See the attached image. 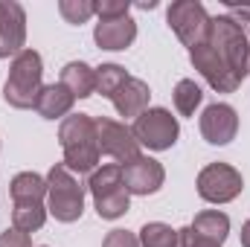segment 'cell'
<instances>
[{
    "instance_id": "cell-2",
    "label": "cell",
    "mask_w": 250,
    "mask_h": 247,
    "mask_svg": "<svg viewBox=\"0 0 250 247\" xmlns=\"http://www.w3.org/2000/svg\"><path fill=\"white\" fill-rule=\"evenodd\" d=\"M204 41L212 47V53L227 64V70H230L239 82L248 79V73H250V44H248L245 29H242L236 21H230L227 15L209 18V29H207V38H204Z\"/></svg>"
},
{
    "instance_id": "cell-9",
    "label": "cell",
    "mask_w": 250,
    "mask_h": 247,
    "mask_svg": "<svg viewBox=\"0 0 250 247\" xmlns=\"http://www.w3.org/2000/svg\"><path fill=\"white\" fill-rule=\"evenodd\" d=\"M96 140H99V151L120 160V166L140 157V143L134 140L131 128H125L117 120H108V117H96Z\"/></svg>"
},
{
    "instance_id": "cell-17",
    "label": "cell",
    "mask_w": 250,
    "mask_h": 247,
    "mask_svg": "<svg viewBox=\"0 0 250 247\" xmlns=\"http://www.w3.org/2000/svg\"><path fill=\"white\" fill-rule=\"evenodd\" d=\"M62 84L76 96V99H87L96 93V70L84 62H70L62 70Z\"/></svg>"
},
{
    "instance_id": "cell-29",
    "label": "cell",
    "mask_w": 250,
    "mask_h": 247,
    "mask_svg": "<svg viewBox=\"0 0 250 247\" xmlns=\"http://www.w3.org/2000/svg\"><path fill=\"white\" fill-rule=\"evenodd\" d=\"M227 18L236 21L242 29H245V26L250 29V6H227Z\"/></svg>"
},
{
    "instance_id": "cell-21",
    "label": "cell",
    "mask_w": 250,
    "mask_h": 247,
    "mask_svg": "<svg viewBox=\"0 0 250 247\" xmlns=\"http://www.w3.org/2000/svg\"><path fill=\"white\" fill-rule=\"evenodd\" d=\"M137 239L140 247H178V230H172L163 221H148Z\"/></svg>"
},
{
    "instance_id": "cell-11",
    "label": "cell",
    "mask_w": 250,
    "mask_h": 247,
    "mask_svg": "<svg viewBox=\"0 0 250 247\" xmlns=\"http://www.w3.org/2000/svg\"><path fill=\"white\" fill-rule=\"evenodd\" d=\"M26 41V12L15 0H0V59L21 56Z\"/></svg>"
},
{
    "instance_id": "cell-5",
    "label": "cell",
    "mask_w": 250,
    "mask_h": 247,
    "mask_svg": "<svg viewBox=\"0 0 250 247\" xmlns=\"http://www.w3.org/2000/svg\"><path fill=\"white\" fill-rule=\"evenodd\" d=\"M87 189L93 195V204H96L99 218H105V221H117V218H123L125 212L131 209V195L125 189L123 166L120 163H108V166L96 169L90 175Z\"/></svg>"
},
{
    "instance_id": "cell-13",
    "label": "cell",
    "mask_w": 250,
    "mask_h": 247,
    "mask_svg": "<svg viewBox=\"0 0 250 247\" xmlns=\"http://www.w3.org/2000/svg\"><path fill=\"white\" fill-rule=\"evenodd\" d=\"M236 131H239V114H236V108H230L224 102H215L201 114V134L209 145L233 143Z\"/></svg>"
},
{
    "instance_id": "cell-3",
    "label": "cell",
    "mask_w": 250,
    "mask_h": 247,
    "mask_svg": "<svg viewBox=\"0 0 250 247\" xmlns=\"http://www.w3.org/2000/svg\"><path fill=\"white\" fill-rule=\"evenodd\" d=\"M41 76H44V62L35 50H23L21 56H15V62L9 67L6 84H3V99L23 111V108H35L38 93H41Z\"/></svg>"
},
{
    "instance_id": "cell-12",
    "label": "cell",
    "mask_w": 250,
    "mask_h": 247,
    "mask_svg": "<svg viewBox=\"0 0 250 247\" xmlns=\"http://www.w3.org/2000/svg\"><path fill=\"white\" fill-rule=\"evenodd\" d=\"M123 181L128 195H154L166 181V172L154 157L140 154V157L123 163Z\"/></svg>"
},
{
    "instance_id": "cell-24",
    "label": "cell",
    "mask_w": 250,
    "mask_h": 247,
    "mask_svg": "<svg viewBox=\"0 0 250 247\" xmlns=\"http://www.w3.org/2000/svg\"><path fill=\"white\" fill-rule=\"evenodd\" d=\"M59 12L67 23H84L96 15V3L93 0H62Z\"/></svg>"
},
{
    "instance_id": "cell-18",
    "label": "cell",
    "mask_w": 250,
    "mask_h": 247,
    "mask_svg": "<svg viewBox=\"0 0 250 247\" xmlns=\"http://www.w3.org/2000/svg\"><path fill=\"white\" fill-rule=\"evenodd\" d=\"M189 227H192L201 239L215 242V245H224V239H227V233H230V218H227L224 212H218V209H204V212L195 215V221H192Z\"/></svg>"
},
{
    "instance_id": "cell-25",
    "label": "cell",
    "mask_w": 250,
    "mask_h": 247,
    "mask_svg": "<svg viewBox=\"0 0 250 247\" xmlns=\"http://www.w3.org/2000/svg\"><path fill=\"white\" fill-rule=\"evenodd\" d=\"M128 9H131V3H128V0H102V3H96V15H99V21L125 18V15H128Z\"/></svg>"
},
{
    "instance_id": "cell-19",
    "label": "cell",
    "mask_w": 250,
    "mask_h": 247,
    "mask_svg": "<svg viewBox=\"0 0 250 247\" xmlns=\"http://www.w3.org/2000/svg\"><path fill=\"white\" fill-rule=\"evenodd\" d=\"M9 195L15 204H23V201H44L47 198V178L35 175V172H21L12 178L9 186Z\"/></svg>"
},
{
    "instance_id": "cell-27",
    "label": "cell",
    "mask_w": 250,
    "mask_h": 247,
    "mask_svg": "<svg viewBox=\"0 0 250 247\" xmlns=\"http://www.w3.org/2000/svg\"><path fill=\"white\" fill-rule=\"evenodd\" d=\"M178 247H221V245L207 242V239H201L192 227H184V230H178Z\"/></svg>"
},
{
    "instance_id": "cell-28",
    "label": "cell",
    "mask_w": 250,
    "mask_h": 247,
    "mask_svg": "<svg viewBox=\"0 0 250 247\" xmlns=\"http://www.w3.org/2000/svg\"><path fill=\"white\" fill-rule=\"evenodd\" d=\"M0 247H32V239H29V233H21L12 227L0 236Z\"/></svg>"
},
{
    "instance_id": "cell-16",
    "label": "cell",
    "mask_w": 250,
    "mask_h": 247,
    "mask_svg": "<svg viewBox=\"0 0 250 247\" xmlns=\"http://www.w3.org/2000/svg\"><path fill=\"white\" fill-rule=\"evenodd\" d=\"M73 102H76V96L64 87L62 82H56V84L41 87L38 102H35V111L44 120H62V117H67L73 111Z\"/></svg>"
},
{
    "instance_id": "cell-7",
    "label": "cell",
    "mask_w": 250,
    "mask_h": 247,
    "mask_svg": "<svg viewBox=\"0 0 250 247\" xmlns=\"http://www.w3.org/2000/svg\"><path fill=\"white\" fill-rule=\"evenodd\" d=\"M245 181L242 172H236L227 163H209L198 175V195L209 204H230L242 195Z\"/></svg>"
},
{
    "instance_id": "cell-22",
    "label": "cell",
    "mask_w": 250,
    "mask_h": 247,
    "mask_svg": "<svg viewBox=\"0 0 250 247\" xmlns=\"http://www.w3.org/2000/svg\"><path fill=\"white\" fill-rule=\"evenodd\" d=\"M201 99H204V93H201V87L192 79H181L175 84V108H178L181 117H192L195 108L201 105Z\"/></svg>"
},
{
    "instance_id": "cell-30",
    "label": "cell",
    "mask_w": 250,
    "mask_h": 247,
    "mask_svg": "<svg viewBox=\"0 0 250 247\" xmlns=\"http://www.w3.org/2000/svg\"><path fill=\"white\" fill-rule=\"evenodd\" d=\"M242 247H250V221L242 224Z\"/></svg>"
},
{
    "instance_id": "cell-23",
    "label": "cell",
    "mask_w": 250,
    "mask_h": 247,
    "mask_svg": "<svg viewBox=\"0 0 250 247\" xmlns=\"http://www.w3.org/2000/svg\"><path fill=\"white\" fill-rule=\"evenodd\" d=\"M125 79H128V73L120 64H102V67H96V93H102V96L111 99L120 90V84H123Z\"/></svg>"
},
{
    "instance_id": "cell-14",
    "label": "cell",
    "mask_w": 250,
    "mask_h": 247,
    "mask_svg": "<svg viewBox=\"0 0 250 247\" xmlns=\"http://www.w3.org/2000/svg\"><path fill=\"white\" fill-rule=\"evenodd\" d=\"M137 38V23L125 15V18H111V21H99L93 29V41L102 50H125L131 47Z\"/></svg>"
},
{
    "instance_id": "cell-4",
    "label": "cell",
    "mask_w": 250,
    "mask_h": 247,
    "mask_svg": "<svg viewBox=\"0 0 250 247\" xmlns=\"http://www.w3.org/2000/svg\"><path fill=\"white\" fill-rule=\"evenodd\" d=\"M47 212L62 224L79 221L84 212V186L64 163H56L47 175Z\"/></svg>"
},
{
    "instance_id": "cell-20",
    "label": "cell",
    "mask_w": 250,
    "mask_h": 247,
    "mask_svg": "<svg viewBox=\"0 0 250 247\" xmlns=\"http://www.w3.org/2000/svg\"><path fill=\"white\" fill-rule=\"evenodd\" d=\"M44 221H47L44 201H23V204H15L12 209V227L21 233H35L44 227Z\"/></svg>"
},
{
    "instance_id": "cell-6",
    "label": "cell",
    "mask_w": 250,
    "mask_h": 247,
    "mask_svg": "<svg viewBox=\"0 0 250 247\" xmlns=\"http://www.w3.org/2000/svg\"><path fill=\"white\" fill-rule=\"evenodd\" d=\"M131 134L140 145H146L151 151H166L178 143L181 128H178V120L166 108H148L134 120Z\"/></svg>"
},
{
    "instance_id": "cell-10",
    "label": "cell",
    "mask_w": 250,
    "mask_h": 247,
    "mask_svg": "<svg viewBox=\"0 0 250 247\" xmlns=\"http://www.w3.org/2000/svg\"><path fill=\"white\" fill-rule=\"evenodd\" d=\"M189 62L195 64V70L207 79V84L212 87V90H218V93H233L242 82L227 70V64L221 62L215 53H212V47L207 44V41H201V44H195L192 50H189Z\"/></svg>"
},
{
    "instance_id": "cell-8",
    "label": "cell",
    "mask_w": 250,
    "mask_h": 247,
    "mask_svg": "<svg viewBox=\"0 0 250 247\" xmlns=\"http://www.w3.org/2000/svg\"><path fill=\"white\" fill-rule=\"evenodd\" d=\"M166 23L172 26V32L187 44L189 50L195 44H201L207 38V29H209V15L204 9V3L198 0H178L169 6L166 12Z\"/></svg>"
},
{
    "instance_id": "cell-26",
    "label": "cell",
    "mask_w": 250,
    "mask_h": 247,
    "mask_svg": "<svg viewBox=\"0 0 250 247\" xmlns=\"http://www.w3.org/2000/svg\"><path fill=\"white\" fill-rule=\"evenodd\" d=\"M102 247H140V239L134 233H128V230H111L105 236Z\"/></svg>"
},
{
    "instance_id": "cell-1",
    "label": "cell",
    "mask_w": 250,
    "mask_h": 247,
    "mask_svg": "<svg viewBox=\"0 0 250 247\" xmlns=\"http://www.w3.org/2000/svg\"><path fill=\"white\" fill-rule=\"evenodd\" d=\"M59 140L64 148V166L73 175H87L96 172L99 163V140H96V123L87 114H73L64 117L59 128Z\"/></svg>"
},
{
    "instance_id": "cell-15",
    "label": "cell",
    "mask_w": 250,
    "mask_h": 247,
    "mask_svg": "<svg viewBox=\"0 0 250 247\" xmlns=\"http://www.w3.org/2000/svg\"><path fill=\"white\" fill-rule=\"evenodd\" d=\"M148 99H151L148 84L143 79H134V76H128L123 84H120V90L111 96V102L120 111V117H134V120L143 111H148Z\"/></svg>"
}]
</instances>
